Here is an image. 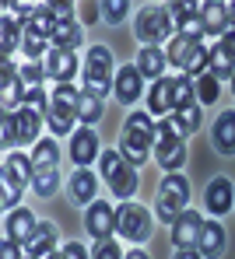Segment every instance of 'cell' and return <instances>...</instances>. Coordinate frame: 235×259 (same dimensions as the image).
Wrapping results in <instances>:
<instances>
[{
	"mask_svg": "<svg viewBox=\"0 0 235 259\" xmlns=\"http://www.w3.org/2000/svg\"><path fill=\"white\" fill-rule=\"evenodd\" d=\"M21 53L35 63V60H46V39L39 35V32H32V28H25V42H21Z\"/></svg>",
	"mask_w": 235,
	"mask_h": 259,
	"instance_id": "34",
	"label": "cell"
},
{
	"mask_svg": "<svg viewBox=\"0 0 235 259\" xmlns=\"http://www.w3.org/2000/svg\"><path fill=\"white\" fill-rule=\"evenodd\" d=\"M32 158H25V154H7L4 158V186L7 189H25V186H32Z\"/></svg>",
	"mask_w": 235,
	"mask_h": 259,
	"instance_id": "14",
	"label": "cell"
},
{
	"mask_svg": "<svg viewBox=\"0 0 235 259\" xmlns=\"http://www.w3.org/2000/svg\"><path fill=\"white\" fill-rule=\"evenodd\" d=\"M95 193H98V175H92L88 168H77V172L70 175V200L95 203Z\"/></svg>",
	"mask_w": 235,
	"mask_h": 259,
	"instance_id": "24",
	"label": "cell"
},
{
	"mask_svg": "<svg viewBox=\"0 0 235 259\" xmlns=\"http://www.w3.org/2000/svg\"><path fill=\"white\" fill-rule=\"evenodd\" d=\"M25 28H32V32H39L43 39H49V35H53V28H56V18H53V11L43 4V7H35V11H32V21H28Z\"/></svg>",
	"mask_w": 235,
	"mask_h": 259,
	"instance_id": "33",
	"label": "cell"
},
{
	"mask_svg": "<svg viewBox=\"0 0 235 259\" xmlns=\"http://www.w3.org/2000/svg\"><path fill=\"white\" fill-rule=\"evenodd\" d=\"M0 259H25V256H21V242L4 238V242H0Z\"/></svg>",
	"mask_w": 235,
	"mask_h": 259,
	"instance_id": "46",
	"label": "cell"
},
{
	"mask_svg": "<svg viewBox=\"0 0 235 259\" xmlns=\"http://www.w3.org/2000/svg\"><path fill=\"white\" fill-rule=\"evenodd\" d=\"M211 74H214L218 81H232L235 77V56L221 42L211 49Z\"/></svg>",
	"mask_w": 235,
	"mask_h": 259,
	"instance_id": "28",
	"label": "cell"
},
{
	"mask_svg": "<svg viewBox=\"0 0 235 259\" xmlns=\"http://www.w3.org/2000/svg\"><path fill=\"white\" fill-rule=\"evenodd\" d=\"M43 116H46V112H39V109H32V105H21V109L14 112V119H18V144H39Z\"/></svg>",
	"mask_w": 235,
	"mask_h": 259,
	"instance_id": "18",
	"label": "cell"
},
{
	"mask_svg": "<svg viewBox=\"0 0 235 259\" xmlns=\"http://www.w3.org/2000/svg\"><path fill=\"white\" fill-rule=\"evenodd\" d=\"M70 158H74L81 168H88L95 158H98V133H95L92 126H81L70 137Z\"/></svg>",
	"mask_w": 235,
	"mask_h": 259,
	"instance_id": "15",
	"label": "cell"
},
{
	"mask_svg": "<svg viewBox=\"0 0 235 259\" xmlns=\"http://www.w3.org/2000/svg\"><path fill=\"white\" fill-rule=\"evenodd\" d=\"M49 102H53V95H46V91H43V84L25 91V105H32V109H39V112H46Z\"/></svg>",
	"mask_w": 235,
	"mask_h": 259,
	"instance_id": "44",
	"label": "cell"
},
{
	"mask_svg": "<svg viewBox=\"0 0 235 259\" xmlns=\"http://www.w3.org/2000/svg\"><path fill=\"white\" fill-rule=\"evenodd\" d=\"M218 95H221V81H218L214 74H204V77H197V98H200L204 105H211Z\"/></svg>",
	"mask_w": 235,
	"mask_h": 259,
	"instance_id": "38",
	"label": "cell"
},
{
	"mask_svg": "<svg viewBox=\"0 0 235 259\" xmlns=\"http://www.w3.org/2000/svg\"><path fill=\"white\" fill-rule=\"evenodd\" d=\"M165 67H169V56H165L158 46H144L141 53H137V70H141L144 77L162 81V77H165Z\"/></svg>",
	"mask_w": 235,
	"mask_h": 259,
	"instance_id": "21",
	"label": "cell"
},
{
	"mask_svg": "<svg viewBox=\"0 0 235 259\" xmlns=\"http://www.w3.org/2000/svg\"><path fill=\"white\" fill-rule=\"evenodd\" d=\"M112 53L105 46H92L88 56H85V95H109L112 91Z\"/></svg>",
	"mask_w": 235,
	"mask_h": 259,
	"instance_id": "5",
	"label": "cell"
},
{
	"mask_svg": "<svg viewBox=\"0 0 235 259\" xmlns=\"http://www.w3.org/2000/svg\"><path fill=\"white\" fill-rule=\"evenodd\" d=\"M43 63H46V74L56 81V84H70L74 74H77V67H81L77 56H74L70 49H49Z\"/></svg>",
	"mask_w": 235,
	"mask_h": 259,
	"instance_id": "12",
	"label": "cell"
},
{
	"mask_svg": "<svg viewBox=\"0 0 235 259\" xmlns=\"http://www.w3.org/2000/svg\"><path fill=\"white\" fill-rule=\"evenodd\" d=\"M154 126L158 123H151V116L147 112H134L130 119H127V126H123V133H120V154L137 168V165H144L147 158H151V147H154Z\"/></svg>",
	"mask_w": 235,
	"mask_h": 259,
	"instance_id": "1",
	"label": "cell"
},
{
	"mask_svg": "<svg viewBox=\"0 0 235 259\" xmlns=\"http://www.w3.org/2000/svg\"><path fill=\"white\" fill-rule=\"evenodd\" d=\"M25 259H32V256H25Z\"/></svg>",
	"mask_w": 235,
	"mask_h": 259,
	"instance_id": "55",
	"label": "cell"
},
{
	"mask_svg": "<svg viewBox=\"0 0 235 259\" xmlns=\"http://www.w3.org/2000/svg\"><path fill=\"white\" fill-rule=\"evenodd\" d=\"M200 42H189V39H183V35H176V39H169V49H165V56H169V67H183L186 70L189 56H193V49H197Z\"/></svg>",
	"mask_w": 235,
	"mask_h": 259,
	"instance_id": "30",
	"label": "cell"
},
{
	"mask_svg": "<svg viewBox=\"0 0 235 259\" xmlns=\"http://www.w3.org/2000/svg\"><path fill=\"white\" fill-rule=\"evenodd\" d=\"M21 77H25V81H28L32 88H39V84H43V81L49 77V74H46V63H39V60H35V63L21 67Z\"/></svg>",
	"mask_w": 235,
	"mask_h": 259,
	"instance_id": "45",
	"label": "cell"
},
{
	"mask_svg": "<svg viewBox=\"0 0 235 259\" xmlns=\"http://www.w3.org/2000/svg\"><path fill=\"white\" fill-rule=\"evenodd\" d=\"M70 119H77V112L74 109H67V105H60V102H49V109H46V123H49V130L56 133V137H67L70 133Z\"/></svg>",
	"mask_w": 235,
	"mask_h": 259,
	"instance_id": "26",
	"label": "cell"
},
{
	"mask_svg": "<svg viewBox=\"0 0 235 259\" xmlns=\"http://www.w3.org/2000/svg\"><path fill=\"white\" fill-rule=\"evenodd\" d=\"M197 98V84H193V77H186V74H179L176 77V109H183V105H189Z\"/></svg>",
	"mask_w": 235,
	"mask_h": 259,
	"instance_id": "39",
	"label": "cell"
},
{
	"mask_svg": "<svg viewBox=\"0 0 235 259\" xmlns=\"http://www.w3.org/2000/svg\"><path fill=\"white\" fill-rule=\"evenodd\" d=\"M169 11L176 14V28H179L183 39L200 42V39L207 35V28H204V14H200L197 4H169Z\"/></svg>",
	"mask_w": 235,
	"mask_h": 259,
	"instance_id": "9",
	"label": "cell"
},
{
	"mask_svg": "<svg viewBox=\"0 0 235 259\" xmlns=\"http://www.w3.org/2000/svg\"><path fill=\"white\" fill-rule=\"evenodd\" d=\"M176 126H179V133L183 137H189V133H197L200 130V105L197 102H189V105H183V109H176Z\"/></svg>",
	"mask_w": 235,
	"mask_h": 259,
	"instance_id": "31",
	"label": "cell"
},
{
	"mask_svg": "<svg viewBox=\"0 0 235 259\" xmlns=\"http://www.w3.org/2000/svg\"><path fill=\"white\" fill-rule=\"evenodd\" d=\"M18 196H21V189H7V186H4V207H14Z\"/></svg>",
	"mask_w": 235,
	"mask_h": 259,
	"instance_id": "49",
	"label": "cell"
},
{
	"mask_svg": "<svg viewBox=\"0 0 235 259\" xmlns=\"http://www.w3.org/2000/svg\"><path fill=\"white\" fill-rule=\"evenodd\" d=\"M123 259H147V252H144V249H134V252H127Z\"/></svg>",
	"mask_w": 235,
	"mask_h": 259,
	"instance_id": "52",
	"label": "cell"
},
{
	"mask_svg": "<svg viewBox=\"0 0 235 259\" xmlns=\"http://www.w3.org/2000/svg\"><path fill=\"white\" fill-rule=\"evenodd\" d=\"M207 67H211V49H207V46H197L183 74H186V77H204V74H207Z\"/></svg>",
	"mask_w": 235,
	"mask_h": 259,
	"instance_id": "35",
	"label": "cell"
},
{
	"mask_svg": "<svg viewBox=\"0 0 235 259\" xmlns=\"http://www.w3.org/2000/svg\"><path fill=\"white\" fill-rule=\"evenodd\" d=\"M147 109L154 116H165V112L176 109V81L172 77H162V81L151 84V91H147Z\"/></svg>",
	"mask_w": 235,
	"mask_h": 259,
	"instance_id": "16",
	"label": "cell"
},
{
	"mask_svg": "<svg viewBox=\"0 0 235 259\" xmlns=\"http://www.w3.org/2000/svg\"><path fill=\"white\" fill-rule=\"evenodd\" d=\"M53 102H60V105H67V109H74V112H77L81 91H77L74 84H56V91H53Z\"/></svg>",
	"mask_w": 235,
	"mask_h": 259,
	"instance_id": "41",
	"label": "cell"
},
{
	"mask_svg": "<svg viewBox=\"0 0 235 259\" xmlns=\"http://www.w3.org/2000/svg\"><path fill=\"white\" fill-rule=\"evenodd\" d=\"M98 11H102V18H105L109 25H123V21H127L130 4H127V0H102V4H98Z\"/></svg>",
	"mask_w": 235,
	"mask_h": 259,
	"instance_id": "37",
	"label": "cell"
},
{
	"mask_svg": "<svg viewBox=\"0 0 235 259\" xmlns=\"http://www.w3.org/2000/svg\"><path fill=\"white\" fill-rule=\"evenodd\" d=\"M18 81H21V74L14 70V60H11V56H4V60H0V88H4V95L18 84Z\"/></svg>",
	"mask_w": 235,
	"mask_h": 259,
	"instance_id": "42",
	"label": "cell"
},
{
	"mask_svg": "<svg viewBox=\"0 0 235 259\" xmlns=\"http://www.w3.org/2000/svg\"><path fill=\"white\" fill-rule=\"evenodd\" d=\"M197 249H200L204 259H218L225 252V228H221L218 221H204V231H200Z\"/></svg>",
	"mask_w": 235,
	"mask_h": 259,
	"instance_id": "20",
	"label": "cell"
},
{
	"mask_svg": "<svg viewBox=\"0 0 235 259\" xmlns=\"http://www.w3.org/2000/svg\"><path fill=\"white\" fill-rule=\"evenodd\" d=\"M92 259H123V249L116 238H98L92 249Z\"/></svg>",
	"mask_w": 235,
	"mask_h": 259,
	"instance_id": "40",
	"label": "cell"
},
{
	"mask_svg": "<svg viewBox=\"0 0 235 259\" xmlns=\"http://www.w3.org/2000/svg\"><path fill=\"white\" fill-rule=\"evenodd\" d=\"M56 235H60V231H56V224H53V221H43V224L35 228L32 242L25 245V249H28V256H32V259H49L53 252H56Z\"/></svg>",
	"mask_w": 235,
	"mask_h": 259,
	"instance_id": "19",
	"label": "cell"
},
{
	"mask_svg": "<svg viewBox=\"0 0 235 259\" xmlns=\"http://www.w3.org/2000/svg\"><path fill=\"white\" fill-rule=\"evenodd\" d=\"M221 46H225V49L235 56V32H225V35H221Z\"/></svg>",
	"mask_w": 235,
	"mask_h": 259,
	"instance_id": "51",
	"label": "cell"
},
{
	"mask_svg": "<svg viewBox=\"0 0 235 259\" xmlns=\"http://www.w3.org/2000/svg\"><path fill=\"white\" fill-rule=\"evenodd\" d=\"M204 203H207L211 214H228V210H235V186H232V179L214 175V179L207 182V189H204Z\"/></svg>",
	"mask_w": 235,
	"mask_h": 259,
	"instance_id": "10",
	"label": "cell"
},
{
	"mask_svg": "<svg viewBox=\"0 0 235 259\" xmlns=\"http://www.w3.org/2000/svg\"><path fill=\"white\" fill-rule=\"evenodd\" d=\"M200 14H204V28L207 35H225L228 32V4H200Z\"/></svg>",
	"mask_w": 235,
	"mask_h": 259,
	"instance_id": "25",
	"label": "cell"
},
{
	"mask_svg": "<svg viewBox=\"0 0 235 259\" xmlns=\"http://www.w3.org/2000/svg\"><path fill=\"white\" fill-rule=\"evenodd\" d=\"M60 252H63V259H92V252H88L81 242H67Z\"/></svg>",
	"mask_w": 235,
	"mask_h": 259,
	"instance_id": "48",
	"label": "cell"
},
{
	"mask_svg": "<svg viewBox=\"0 0 235 259\" xmlns=\"http://www.w3.org/2000/svg\"><path fill=\"white\" fill-rule=\"evenodd\" d=\"M186 207H189V182L179 172H169L162 179V189H158V200H154V214L165 224H176L186 214Z\"/></svg>",
	"mask_w": 235,
	"mask_h": 259,
	"instance_id": "4",
	"label": "cell"
},
{
	"mask_svg": "<svg viewBox=\"0 0 235 259\" xmlns=\"http://www.w3.org/2000/svg\"><path fill=\"white\" fill-rule=\"evenodd\" d=\"M98 119H102V98L81 91V102H77V123L92 126V123H98Z\"/></svg>",
	"mask_w": 235,
	"mask_h": 259,
	"instance_id": "32",
	"label": "cell"
},
{
	"mask_svg": "<svg viewBox=\"0 0 235 259\" xmlns=\"http://www.w3.org/2000/svg\"><path fill=\"white\" fill-rule=\"evenodd\" d=\"M49 259H63V252H53V256H49Z\"/></svg>",
	"mask_w": 235,
	"mask_h": 259,
	"instance_id": "53",
	"label": "cell"
},
{
	"mask_svg": "<svg viewBox=\"0 0 235 259\" xmlns=\"http://www.w3.org/2000/svg\"><path fill=\"white\" fill-rule=\"evenodd\" d=\"M154 161L165 172H179L186 161V137L179 133L176 119H162L154 126Z\"/></svg>",
	"mask_w": 235,
	"mask_h": 259,
	"instance_id": "3",
	"label": "cell"
},
{
	"mask_svg": "<svg viewBox=\"0 0 235 259\" xmlns=\"http://www.w3.org/2000/svg\"><path fill=\"white\" fill-rule=\"evenodd\" d=\"M211 140L221 154H235V112H221L211 130Z\"/></svg>",
	"mask_w": 235,
	"mask_h": 259,
	"instance_id": "23",
	"label": "cell"
},
{
	"mask_svg": "<svg viewBox=\"0 0 235 259\" xmlns=\"http://www.w3.org/2000/svg\"><path fill=\"white\" fill-rule=\"evenodd\" d=\"M35 228H39V221L28 214V210H11L7 221H4V231H7V238H14V242H21V245H28L32 242V235H35Z\"/></svg>",
	"mask_w": 235,
	"mask_h": 259,
	"instance_id": "17",
	"label": "cell"
},
{
	"mask_svg": "<svg viewBox=\"0 0 235 259\" xmlns=\"http://www.w3.org/2000/svg\"><path fill=\"white\" fill-rule=\"evenodd\" d=\"M102 179L109 182V189H112V196H116L120 203H130L134 193H137V186H141L134 165H130L120 151H102Z\"/></svg>",
	"mask_w": 235,
	"mask_h": 259,
	"instance_id": "2",
	"label": "cell"
},
{
	"mask_svg": "<svg viewBox=\"0 0 235 259\" xmlns=\"http://www.w3.org/2000/svg\"><path fill=\"white\" fill-rule=\"evenodd\" d=\"M200 231H204V217L197 214V210H186V214L172 224V245L176 249H197Z\"/></svg>",
	"mask_w": 235,
	"mask_h": 259,
	"instance_id": "13",
	"label": "cell"
},
{
	"mask_svg": "<svg viewBox=\"0 0 235 259\" xmlns=\"http://www.w3.org/2000/svg\"><path fill=\"white\" fill-rule=\"evenodd\" d=\"M56 161H60L56 140H39L35 151H32V168H35V172H49V168H56Z\"/></svg>",
	"mask_w": 235,
	"mask_h": 259,
	"instance_id": "29",
	"label": "cell"
},
{
	"mask_svg": "<svg viewBox=\"0 0 235 259\" xmlns=\"http://www.w3.org/2000/svg\"><path fill=\"white\" fill-rule=\"evenodd\" d=\"M172 35V18L165 7H144L137 14V39H144L147 46H158Z\"/></svg>",
	"mask_w": 235,
	"mask_h": 259,
	"instance_id": "7",
	"label": "cell"
},
{
	"mask_svg": "<svg viewBox=\"0 0 235 259\" xmlns=\"http://www.w3.org/2000/svg\"><path fill=\"white\" fill-rule=\"evenodd\" d=\"M21 42H25V28H21V21H14L11 14H4V21H0V49H4V56H11Z\"/></svg>",
	"mask_w": 235,
	"mask_h": 259,
	"instance_id": "27",
	"label": "cell"
},
{
	"mask_svg": "<svg viewBox=\"0 0 235 259\" xmlns=\"http://www.w3.org/2000/svg\"><path fill=\"white\" fill-rule=\"evenodd\" d=\"M232 95H235V77H232Z\"/></svg>",
	"mask_w": 235,
	"mask_h": 259,
	"instance_id": "54",
	"label": "cell"
},
{
	"mask_svg": "<svg viewBox=\"0 0 235 259\" xmlns=\"http://www.w3.org/2000/svg\"><path fill=\"white\" fill-rule=\"evenodd\" d=\"M0 133H4V147L11 151V147L18 144V119H14V112H4V119H0Z\"/></svg>",
	"mask_w": 235,
	"mask_h": 259,
	"instance_id": "43",
	"label": "cell"
},
{
	"mask_svg": "<svg viewBox=\"0 0 235 259\" xmlns=\"http://www.w3.org/2000/svg\"><path fill=\"white\" fill-rule=\"evenodd\" d=\"M46 7L53 11V18H56V21H74V7H70V4L56 0V4H46Z\"/></svg>",
	"mask_w": 235,
	"mask_h": 259,
	"instance_id": "47",
	"label": "cell"
},
{
	"mask_svg": "<svg viewBox=\"0 0 235 259\" xmlns=\"http://www.w3.org/2000/svg\"><path fill=\"white\" fill-rule=\"evenodd\" d=\"M32 189H35V196H53V193L60 189V175H56V168L35 172L32 175Z\"/></svg>",
	"mask_w": 235,
	"mask_h": 259,
	"instance_id": "36",
	"label": "cell"
},
{
	"mask_svg": "<svg viewBox=\"0 0 235 259\" xmlns=\"http://www.w3.org/2000/svg\"><path fill=\"white\" fill-rule=\"evenodd\" d=\"M85 228H88V235H95V242H98V238H112V235H116V207H109L105 200L88 203V210H85Z\"/></svg>",
	"mask_w": 235,
	"mask_h": 259,
	"instance_id": "8",
	"label": "cell"
},
{
	"mask_svg": "<svg viewBox=\"0 0 235 259\" xmlns=\"http://www.w3.org/2000/svg\"><path fill=\"white\" fill-rule=\"evenodd\" d=\"M172 259H204V256H200V249H176Z\"/></svg>",
	"mask_w": 235,
	"mask_h": 259,
	"instance_id": "50",
	"label": "cell"
},
{
	"mask_svg": "<svg viewBox=\"0 0 235 259\" xmlns=\"http://www.w3.org/2000/svg\"><path fill=\"white\" fill-rule=\"evenodd\" d=\"M112 95H116L123 105L137 102V98L144 95V74L137 70V63H134V67H120V70H116V77H112Z\"/></svg>",
	"mask_w": 235,
	"mask_h": 259,
	"instance_id": "11",
	"label": "cell"
},
{
	"mask_svg": "<svg viewBox=\"0 0 235 259\" xmlns=\"http://www.w3.org/2000/svg\"><path fill=\"white\" fill-rule=\"evenodd\" d=\"M116 235H123L127 242H147L151 238V214L141 203H123L116 207Z\"/></svg>",
	"mask_w": 235,
	"mask_h": 259,
	"instance_id": "6",
	"label": "cell"
},
{
	"mask_svg": "<svg viewBox=\"0 0 235 259\" xmlns=\"http://www.w3.org/2000/svg\"><path fill=\"white\" fill-rule=\"evenodd\" d=\"M49 42H53V49H70V53H74L77 46L85 42V28H81L77 21H56Z\"/></svg>",
	"mask_w": 235,
	"mask_h": 259,
	"instance_id": "22",
	"label": "cell"
}]
</instances>
